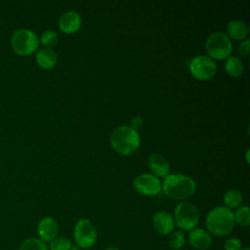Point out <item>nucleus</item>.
<instances>
[{"instance_id": "nucleus-3", "label": "nucleus", "mask_w": 250, "mask_h": 250, "mask_svg": "<svg viewBox=\"0 0 250 250\" xmlns=\"http://www.w3.org/2000/svg\"><path fill=\"white\" fill-rule=\"evenodd\" d=\"M194 181L186 175L172 174L167 175L164 180L161 188L164 193L175 200H182L189 197L195 190Z\"/></svg>"}, {"instance_id": "nucleus-5", "label": "nucleus", "mask_w": 250, "mask_h": 250, "mask_svg": "<svg viewBox=\"0 0 250 250\" xmlns=\"http://www.w3.org/2000/svg\"><path fill=\"white\" fill-rule=\"evenodd\" d=\"M208 57L211 59L224 60L229 57L232 51V45L228 35L222 31L212 33L205 43Z\"/></svg>"}, {"instance_id": "nucleus-23", "label": "nucleus", "mask_w": 250, "mask_h": 250, "mask_svg": "<svg viewBox=\"0 0 250 250\" xmlns=\"http://www.w3.org/2000/svg\"><path fill=\"white\" fill-rule=\"evenodd\" d=\"M72 246L71 241L65 236H57L50 242V250H70Z\"/></svg>"}, {"instance_id": "nucleus-26", "label": "nucleus", "mask_w": 250, "mask_h": 250, "mask_svg": "<svg viewBox=\"0 0 250 250\" xmlns=\"http://www.w3.org/2000/svg\"><path fill=\"white\" fill-rule=\"evenodd\" d=\"M142 124H143V119L141 117H135L133 120H132V128L134 130L137 131L138 128L142 127Z\"/></svg>"}, {"instance_id": "nucleus-7", "label": "nucleus", "mask_w": 250, "mask_h": 250, "mask_svg": "<svg viewBox=\"0 0 250 250\" xmlns=\"http://www.w3.org/2000/svg\"><path fill=\"white\" fill-rule=\"evenodd\" d=\"M98 232L94 224L88 219L79 220L73 230V238L76 246L88 249L93 246L97 240Z\"/></svg>"}, {"instance_id": "nucleus-13", "label": "nucleus", "mask_w": 250, "mask_h": 250, "mask_svg": "<svg viewBox=\"0 0 250 250\" xmlns=\"http://www.w3.org/2000/svg\"><path fill=\"white\" fill-rule=\"evenodd\" d=\"M188 242L194 249L206 250L212 244V237L207 230L200 228H194L189 231Z\"/></svg>"}, {"instance_id": "nucleus-27", "label": "nucleus", "mask_w": 250, "mask_h": 250, "mask_svg": "<svg viewBox=\"0 0 250 250\" xmlns=\"http://www.w3.org/2000/svg\"><path fill=\"white\" fill-rule=\"evenodd\" d=\"M104 250H119L118 248H115V247H107V248H105Z\"/></svg>"}, {"instance_id": "nucleus-25", "label": "nucleus", "mask_w": 250, "mask_h": 250, "mask_svg": "<svg viewBox=\"0 0 250 250\" xmlns=\"http://www.w3.org/2000/svg\"><path fill=\"white\" fill-rule=\"evenodd\" d=\"M249 50H250V40L249 39L242 40L241 43L239 44V47H238V53L241 56L246 57L249 54Z\"/></svg>"}, {"instance_id": "nucleus-6", "label": "nucleus", "mask_w": 250, "mask_h": 250, "mask_svg": "<svg viewBox=\"0 0 250 250\" xmlns=\"http://www.w3.org/2000/svg\"><path fill=\"white\" fill-rule=\"evenodd\" d=\"M173 218L175 225H177L182 230L190 231L199 222V213L192 203L183 201L176 206Z\"/></svg>"}, {"instance_id": "nucleus-28", "label": "nucleus", "mask_w": 250, "mask_h": 250, "mask_svg": "<svg viewBox=\"0 0 250 250\" xmlns=\"http://www.w3.org/2000/svg\"><path fill=\"white\" fill-rule=\"evenodd\" d=\"M70 250H79V247L78 246H71V249Z\"/></svg>"}, {"instance_id": "nucleus-16", "label": "nucleus", "mask_w": 250, "mask_h": 250, "mask_svg": "<svg viewBox=\"0 0 250 250\" xmlns=\"http://www.w3.org/2000/svg\"><path fill=\"white\" fill-rule=\"evenodd\" d=\"M227 32L228 37L235 39V40H242L247 36L248 30L246 24L238 20L230 21L227 25Z\"/></svg>"}, {"instance_id": "nucleus-30", "label": "nucleus", "mask_w": 250, "mask_h": 250, "mask_svg": "<svg viewBox=\"0 0 250 250\" xmlns=\"http://www.w3.org/2000/svg\"><path fill=\"white\" fill-rule=\"evenodd\" d=\"M84 250H88V249H84Z\"/></svg>"}, {"instance_id": "nucleus-24", "label": "nucleus", "mask_w": 250, "mask_h": 250, "mask_svg": "<svg viewBox=\"0 0 250 250\" xmlns=\"http://www.w3.org/2000/svg\"><path fill=\"white\" fill-rule=\"evenodd\" d=\"M242 243L236 237L228 238L224 243V250H241Z\"/></svg>"}, {"instance_id": "nucleus-17", "label": "nucleus", "mask_w": 250, "mask_h": 250, "mask_svg": "<svg viewBox=\"0 0 250 250\" xmlns=\"http://www.w3.org/2000/svg\"><path fill=\"white\" fill-rule=\"evenodd\" d=\"M225 68L229 75L232 77H238L243 72V65L241 61L237 57H229L225 62Z\"/></svg>"}, {"instance_id": "nucleus-1", "label": "nucleus", "mask_w": 250, "mask_h": 250, "mask_svg": "<svg viewBox=\"0 0 250 250\" xmlns=\"http://www.w3.org/2000/svg\"><path fill=\"white\" fill-rule=\"evenodd\" d=\"M234 225L233 212L225 206L214 207L206 216L208 232L218 237L229 234L234 229Z\"/></svg>"}, {"instance_id": "nucleus-21", "label": "nucleus", "mask_w": 250, "mask_h": 250, "mask_svg": "<svg viewBox=\"0 0 250 250\" xmlns=\"http://www.w3.org/2000/svg\"><path fill=\"white\" fill-rule=\"evenodd\" d=\"M169 246L174 250H179L183 248V246L186 243L185 235L182 230H177L174 232H171L169 238H168Z\"/></svg>"}, {"instance_id": "nucleus-15", "label": "nucleus", "mask_w": 250, "mask_h": 250, "mask_svg": "<svg viewBox=\"0 0 250 250\" xmlns=\"http://www.w3.org/2000/svg\"><path fill=\"white\" fill-rule=\"evenodd\" d=\"M58 61V56L57 53L50 48H42L38 51L36 54V62L37 64L44 68V69H49L55 66Z\"/></svg>"}, {"instance_id": "nucleus-9", "label": "nucleus", "mask_w": 250, "mask_h": 250, "mask_svg": "<svg viewBox=\"0 0 250 250\" xmlns=\"http://www.w3.org/2000/svg\"><path fill=\"white\" fill-rule=\"evenodd\" d=\"M136 190L146 196H154L161 190V183L157 177L152 174H142L134 180Z\"/></svg>"}, {"instance_id": "nucleus-14", "label": "nucleus", "mask_w": 250, "mask_h": 250, "mask_svg": "<svg viewBox=\"0 0 250 250\" xmlns=\"http://www.w3.org/2000/svg\"><path fill=\"white\" fill-rule=\"evenodd\" d=\"M148 167L155 177H166L169 172V163L160 153H153L148 158Z\"/></svg>"}, {"instance_id": "nucleus-11", "label": "nucleus", "mask_w": 250, "mask_h": 250, "mask_svg": "<svg viewBox=\"0 0 250 250\" xmlns=\"http://www.w3.org/2000/svg\"><path fill=\"white\" fill-rule=\"evenodd\" d=\"M152 225L156 232L162 235H166L173 231L175 228V221L170 213L160 210L153 215Z\"/></svg>"}, {"instance_id": "nucleus-20", "label": "nucleus", "mask_w": 250, "mask_h": 250, "mask_svg": "<svg viewBox=\"0 0 250 250\" xmlns=\"http://www.w3.org/2000/svg\"><path fill=\"white\" fill-rule=\"evenodd\" d=\"M234 222L241 227H248L250 225V210L248 206H241L233 213Z\"/></svg>"}, {"instance_id": "nucleus-18", "label": "nucleus", "mask_w": 250, "mask_h": 250, "mask_svg": "<svg viewBox=\"0 0 250 250\" xmlns=\"http://www.w3.org/2000/svg\"><path fill=\"white\" fill-rule=\"evenodd\" d=\"M242 194L237 189H229L224 194V204L225 207L231 210L238 207L242 202Z\"/></svg>"}, {"instance_id": "nucleus-29", "label": "nucleus", "mask_w": 250, "mask_h": 250, "mask_svg": "<svg viewBox=\"0 0 250 250\" xmlns=\"http://www.w3.org/2000/svg\"><path fill=\"white\" fill-rule=\"evenodd\" d=\"M241 250H249V249H248V248H242Z\"/></svg>"}, {"instance_id": "nucleus-19", "label": "nucleus", "mask_w": 250, "mask_h": 250, "mask_svg": "<svg viewBox=\"0 0 250 250\" xmlns=\"http://www.w3.org/2000/svg\"><path fill=\"white\" fill-rule=\"evenodd\" d=\"M19 250H49L46 243L39 238L30 237L21 242Z\"/></svg>"}, {"instance_id": "nucleus-8", "label": "nucleus", "mask_w": 250, "mask_h": 250, "mask_svg": "<svg viewBox=\"0 0 250 250\" xmlns=\"http://www.w3.org/2000/svg\"><path fill=\"white\" fill-rule=\"evenodd\" d=\"M189 70L193 77L198 80H209L217 71V64L208 56L200 55L189 62Z\"/></svg>"}, {"instance_id": "nucleus-12", "label": "nucleus", "mask_w": 250, "mask_h": 250, "mask_svg": "<svg viewBox=\"0 0 250 250\" xmlns=\"http://www.w3.org/2000/svg\"><path fill=\"white\" fill-rule=\"evenodd\" d=\"M81 26V17L78 13L67 11L63 13L59 20L60 29L67 34L74 33L79 30Z\"/></svg>"}, {"instance_id": "nucleus-22", "label": "nucleus", "mask_w": 250, "mask_h": 250, "mask_svg": "<svg viewBox=\"0 0 250 250\" xmlns=\"http://www.w3.org/2000/svg\"><path fill=\"white\" fill-rule=\"evenodd\" d=\"M40 41L45 48L52 49L54 46H56L59 42V36L58 33L54 30H46L42 33Z\"/></svg>"}, {"instance_id": "nucleus-10", "label": "nucleus", "mask_w": 250, "mask_h": 250, "mask_svg": "<svg viewBox=\"0 0 250 250\" xmlns=\"http://www.w3.org/2000/svg\"><path fill=\"white\" fill-rule=\"evenodd\" d=\"M59 225L55 219L52 217L42 218L37 225V234L40 240L46 242H51L58 236Z\"/></svg>"}, {"instance_id": "nucleus-2", "label": "nucleus", "mask_w": 250, "mask_h": 250, "mask_svg": "<svg viewBox=\"0 0 250 250\" xmlns=\"http://www.w3.org/2000/svg\"><path fill=\"white\" fill-rule=\"evenodd\" d=\"M112 148L120 154L129 155L140 146V135L131 126H118L113 129L109 139Z\"/></svg>"}, {"instance_id": "nucleus-4", "label": "nucleus", "mask_w": 250, "mask_h": 250, "mask_svg": "<svg viewBox=\"0 0 250 250\" xmlns=\"http://www.w3.org/2000/svg\"><path fill=\"white\" fill-rule=\"evenodd\" d=\"M11 45L18 55L28 56L37 50L39 39L32 30L22 28L15 31L11 38Z\"/></svg>"}]
</instances>
